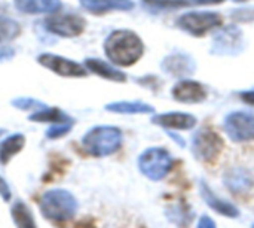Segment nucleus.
Listing matches in <instances>:
<instances>
[{
  "mask_svg": "<svg viewBox=\"0 0 254 228\" xmlns=\"http://www.w3.org/2000/svg\"><path fill=\"white\" fill-rule=\"evenodd\" d=\"M104 52L113 64L129 67L141 58L144 45L137 33L125 28L115 30L104 42Z\"/></svg>",
  "mask_w": 254,
  "mask_h": 228,
  "instance_id": "nucleus-1",
  "label": "nucleus"
},
{
  "mask_svg": "<svg viewBox=\"0 0 254 228\" xmlns=\"http://www.w3.org/2000/svg\"><path fill=\"white\" fill-rule=\"evenodd\" d=\"M122 145V131L116 127L100 125L91 128L82 139L83 149L97 158L107 157L119 151Z\"/></svg>",
  "mask_w": 254,
  "mask_h": 228,
  "instance_id": "nucleus-2",
  "label": "nucleus"
},
{
  "mask_svg": "<svg viewBox=\"0 0 254 228\" xmlns=\"http://www.w3.org/2000/svg\"><path fill=\"white\" fill-rule=\"evenodd\" d=\"M40 212L51 221L64 223L74 218L77 212V200L65 190H51L40 199Z\"/></svg>",
  "mask_w": 254,
  "mask_h": 228,
  "instance_id": "nucleus-3",
  "label": "nucleus"
},
{
  "mask_svg": "<svg viewBox=\"0 0 254 228\" xmlns=\"http://www.w3.org/2000/svg\"><path fill=\"white\" fill-rule=\"evenodd\" d=\"M171 167L173 157L164 148H149L138 157V169L150 181L164 179Z\"/></svg>",
  "mask_w": 254,
  "mask_h": 228,
  "instance_id": "nucleus-4",
  "label": "nucleus"
},
{
  "mask_svg": "<svg viewBox=\"0 0 254 228\" xmlns=\"http://www.w3.org/2000/svg\"><path fill=\"white\" fill-rule=\"evenodd\" d=\"M46 30L60 37H76L85 31L86 19L76 13H51L43 21Z\"/></svg>",
  "mask_w": 254,
  "mask_h": 228,
  "instance_id": "nucleus-5",
  "label": "nucleus"
},
{
  "mask_svg": "<svg viewBox=\"0 0 254 228\" xmlns=\"http://www.w3.org/2000/svg\"><path fill=\"white\" fill-rule=\"evenodd\" d=\"M223 24V18L217 12H189L177 19V25L192 36H204L213 28H219Z\"/></svg>",
  "mask_w": 254,
  "mask_h": 228,
  "instance_id": "nucleus-6",
  "label": "nucleus"
},
{
  "mask_svg": "<svg viewBox=\"0 0 254 228\" xmlns=\"http://www.w3.org/2000/svg\"><path fill=\"white\" fill-rule=\"evenodd\" d=\"M223 149L222 137L210 128L199 130L193 137V155L199 161H214Z\"/></svg>",
  "mask_w": 254,
  "mask_h": 228,
  "instance_id": "nucleus-7",
  "label": "nucleus"
},
{
  "mask_svg": "<svg viewBox=\"0 0 254 228\" xmlns=\"http://www.w3.org/2000/svg\"><path fill=\"white\" fill-rule=\"evenodd\" d=\"M37 61L43 67L52 70L54 73H57L63 78H85L88 75V70L85 66H82L73 60L55 55V54L45 52L37 57Z\"/></svg>",
  "mask_w": 254,
  "mask_h": 228,
  "instance_id": "nucleus-8",
  "label": "nucleus"
},
{
  "mask_svg": "<svg viewBox=\"0 0 254 228\" xmlns=\"http://www.w3.org/2000/svg\"><path fill=\"white\" fill-rule=\"evenodd\" d=\"M225 130L235 142L254 140V115L247 112H232L225 118Z\"/></svg>",
  "mask_w": 254,
  "mask_h": 228,
  "instance_id": "nucleus-9",
  "label": "nucleus"
},
{
  "mask_svg": "<svg viewBox=\"0 0 254 228\" xmlns=\"http://www.w3.org/2000/svg\"><path fill=\"white\" fill-rule=\"evenodd\" d=\"M173 97L182 103H201L207 99V90L196 81L183 79L173 88Z\"/></svg>",
  "mask_w": 254,
  "mask_h": 228,
  "instance_id": "nucleus-10",
  "label": "nucleus"
},
{
  "mask_svg": "<svg viewBox=\"0 0 254 228\" xmlns=\"http://www.w3.org/2000/svg\"><path fill=\"white\" fill-rule=\"evenodd\" d=\"M161 67L165 73L182 78V76H188L193 73L195 61L186 54H173L164 58Z\"/></svg>",
  "mask_w": 254,
  "mask_h": 228,
  "instance_id": "nucleus-11",
  "label": "nucleus"
},
{
  "mask_svg": "<svg viewBox=\"0 0 254 228\" xmlns=\"http://www.w3.org/2000/svg\"><path fill=\"white\" fill-rule=\"evenodd\" d=\"M152 121L156 125L165 127V128H173V130H190L196 124V118L189 115V114H182V112H168V114H161L155 115Z\"/></svg>",
  "mask_w": 254,
  "mask_h": 228,
  "instance_id": "nucleus-12",
  "label": "nucleus"
},
{
  "mask_svg": "<svg viewBox=\"0 0 254 228\" xmlns=\"http://www.w3.org/2000/svg\"><path fill=\"white\" fill-rule=\"evenodd\" d=\"M80 4L94 15H103L112 10H131L134 7L132 0H80Z\"/></svg>",
  "mask_w": 254,
  "mask_h": 228,
  "instance_id": "nucleus-13",
  "label": "nucleus"
},
{
  "mask_svg": "<svg viewBox=\"0 0 254 228\" xmlns=\"http://www.w3.org/2000/svg\"><path fill=\"white\" fill-rule=\"evenodd\" d=\"M201 196L204 199V202L213 209L216 211L217 214L223 215V217H228V218H237L240 217V211L229 202L223 200V199H219L214 191L205 184V182H201Z\"/></svg>",
  "mask_w": 254,
  "mask_h": 228,
  "instance_id": "nucleus-14",
  "label": "nucleus"
},
{
  "mask_svg": "<svg viewBox=\"0 0 254 228\" xmlns=\"http://www.w3.org/2000/svg\"><path fill=\"white\" fill-rule=\"evenodd\" d=\"M85 67L89 72H92L104 79L113 81V82H125L127 81V75L124 72H121L119 69L113 67L112 64H109L100 58H86Z\"/></svg>",
  "mask_w": 254,
  "mask_h": 228,
  "instance_id": "nucleus-15",
  "label": "nucleus"
},
{
  "mask_svg": "<svg viewBox=\"0 0 254 228\" xmlns=\"http://www.w3.org/2000/svg\"><path fill=\"white\" fill-rule=\"evenodd\" d=\"M15 7L24 13H54L60 10V0H13Z\"/></svg>",
  "mask_w": 254,
  "mask_h": 228,
  "instance_id": "nucleus-16",
  "label": "nucleus"
},
{
  "mask_svg": "<svg viewBox=\"0 0 254 228\" xmlns=\"http://www.w3.org/2000/svg\"><path fill=\"white\" fill-rule=\"evenodd\" d=\"M25 145V137L24 134H12V136H7L1 143H0V164L6 166L12 157H15L18 152L22 151Z\"/></svg>",
  "mask_w": 254,
  "mask_h": 228,
  "instance_id": "nucleus-17",
  "label": "nucleus"
},
{
  "mask_svg": "<svg viewBox=\"0 0 254 228\" xmlns=\"http://www.w3.org/2000/svg\"><path fill=\"white\" fill-rule=\"evenodd\" d=\"M30 121L34 122H49V124H63V122H74L71 116L64 114L63 111L57 108H43L36 111L28 116Z\"/></svg>",
  "mask_w": 254,
  "mask_h": 228,
  "instance_id": "nucleus-18",
  "label": "nucleus"
},
{
  "mask_svg": "<svg viewBox=\"0 0 254 228\" xmlns=\"http://www.w3.org/2000/svg\"><path fill=\"white\" fill-rule=\"evenodd\" d=\"M107 111L115 114H150L155 112V108L143 102H115L106 106Z\"/></svg>",
  "mask_w": 254,
  "mask_h": 228,
  "instance_id": "nucleus-19",
  "label": "nucleus"
},
{
  "mask_svg": "<svg viewBox=\"0 0 254 228\" xmlns=\"http://www.w3.org/2000/svg\"><path fill=\"white\" fill-rule=\"evenodd\" d=\"M12 218H13V223H15L16 228H37L30 208L22 202H16L13 205Z\"/></svg>",
  "mask_w": 254,
  "mask_h": 228,
  "instance_id": "nucleus-20",
  "label": "nucleus"
},
{
  "mask_svg": "<svg viewBox=\"0 0 254 228\" xmlns=\"http://www.w3.org/2000/svg\"><path fill=\"white\" fill-rule=\"evenodd\" d=\"M226 185L234 193H244L253 184H252L250 176L246 172H243V170H234V172H229L228 173V176H226Z\"/></svg>",
  "mask_w": 254,
  "mask_h": 228,
  "instance_id": "nucleus-21",
  "label": "nucleus"
},
{
  "mask_svg": "<svg viewBox=\"0 0 254 228\" xmlns=\"http://www.w3.org/2000/svg\"><path fill=\"white\" fill-rule=\"evenodd\" d=\"M19 34H21V25L13 19L0 15V43L13 40Z\"/></svg>",
  "mask_w": 254,
  "mask_h": 228,
  "instance_id": "nucleus-22",
  "label": "nucleus"
},
{
  "mask_svg": "<svg viewBox=\"0 0 254 228\" xmlns=\"http://www.w3.org/2000/svg\"><path fill=\"white\" fill-rule=\"evenodd\" d=\"M73 128V122H63V124H52L48 131H46V137L51 140L64 137L67 133H70V130Z\"/></svg>",
  "mask_w": 254,
  "mask_h": 228,
  "instance_id": "nucleus-23",
  "label": "nucleus"
},
{
  "mask_svg": "<svg viewBox=\"0 0 254 228\" xmlns=\"http://www.w3.org/2000/svg\"><path fill=\"white\" fill-rule=\"evenodd\" d=\"M12 105H13L15 108H18V109H22V111H28V109H30V111H33V112L46 108L42 102H37V100H34V99H27V97H24V99H13V100H12Z\"/></svg>",
  "mask_w": 254,
  "mask_h": 228,
  "instance_id": "nucleus-24",
  "label": "nucleus"
},
{
  "mask_svg": "<svg viewBox=\"0 0 254 228\" xmlns=\"http://www.w3.org/2000/svg\"><path fill=\"white\" fill-rule=\"evenodd\" d=\"M146 4L150 6H159V7H185L190 6V1L188 0H143Z\"/></svg>",
  "mask_w": 254,
  "mask_h": 228,
  "instance_id": "nucleus-25",
  "label": "nucleus"
},
{
  "mask_svg": "<svg viewBox=\"0 0 254 228\" xmlns=\"http://www.w3.org/2000/svg\"><path fill=\"white\" fill-rule=\"evenodd\" d=\"M0 197L4 200V202H10V197H12V193H10V188L7 185V182L0 176Z\"/></svg>",
  "mask_w": 254,
  "mask_h": 228,
  "instance_id": "nucleus-26",
  "label": "nucleus"
},
{
  "mask_svg": "<svg viewBox=\"0 0 254 228\" xmlns=\"http://www.w3.org/2000/svg\"><path fill=\"white\" fill-rule=\"evenodd\" d=\"M198 228H217V227H216L214 221H213L210 217L204 215V217H201V220H199V223H198Z\"/></svg>",
  "mask_w": 254,
  "mask_h": 228,
  "instance_id": "nucleus-27",
  "label": "nucleus"
},
{
  "mask_svg": "<svg viewBox=\"0 0 254 228\" xmlns=\"http://www.w3.org/2000/svg\"><path fill=\"white\" fill-rule=\"evenodd\" d=\"M240 97H241V99H243V102H246L247 105H252V106H254V90L240 93Z\"/></svg>",
  "mask_w": 254,
  "mask_h": 228,
  "instance_id": "nucleus-28",
  "label": "nucleus"
},
{
  "mask_svg": "<svg viewBox=\"0 0 254 228\" xmlns=\"http://www.w3.org/2000/svg\"><path fill=\"white\" fill-rule=\"evenodd\" d=\"M0 134H4V130H0Z\"/></svg>",
  "mask_w": 254,
  "mask_h": 228,
  "instance_id": "nucleus-29",
  "label": "nucleus"
},
{
  "mask_svg": "<svg viewBox=\"0 0 254 228\" xmlns=\"http://www.w3.org/2000/svg\"><path fill=\"white\" fill-rule=\"evenodd\" d=\"M235 1H246V0H235Z\"/></svg>",
  "mask_w": 254,
  "mask_h": 228,
  "instance_id": "nucleus-30",
  "label": "nucleus"
},
{
  "mask_svg": "<svg viewBox=\"0 0 254 228\" xmlns=\"http://www.w3.org/2000/svg\"><path fill=\"white\" fill-rule=\"evenodd\" d=\"M253 228H254V226H253Z\"/></svg>",
  "mask_w": 254,
  "mask_h": 228,
  "instance_id": "nucleus-31",
  "label": "nucleus"
}]
</instances>
